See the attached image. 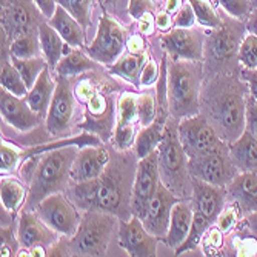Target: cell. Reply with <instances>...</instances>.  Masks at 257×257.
I'll use <instances>...</instances> for the list:
<instances>
[{"label": "cell", "mask_w": 257, "mask_h": 257, "mask_svg": "<svg viewBox=\"0 0 257 257\" xmlns=\"http://www.w3.org/2000/svg\"><path fill=\"white\" fill-rule=\"evenodd\" d=\"M11 60L13 65L17 68V71L20 73V76L23 77V80H25L28 89L33 88V85L36 83L43 69L48 68V62H46L45 57L40 56L33 59H11Z\"/></svg>", "instance_id": "1f68e13d"}, {"label": "cell", "mask_w": 257, "mask_h": 257, "mask_svg": "<svg viewBox=\"0 0 257 257\" xmlns=\"http://www.w3.org/2000/svg\"><path fill=\"white\" fill-rule=\"evenodd\" d=\"M119 242L133 257H153L157 254V237L145 228L142 219L136 216L120 222Z\"/></svg>", "instance_id": "5bb4252c"}, {"label": "cell", "mask_w": 257, "mask_h": 257, "mask_svg": "<svg viewBox=\"0 0 257 257\" xmlns=\"http://www.w3.org/2000/svg\"><path fill=\"white\" fill-rule=\"evenodd\" d=\"M128 13L133 19H140L147 13H153V2L151 0H130Z\"/></svg>", "instance_id": "f6af8a7d"}, {"label": "cell", "mask_w": 257, "mask_h": 257, "mask_svg": "<svg viewBox=\"0 0 257 257\" xmlns=\"http://www.w3.org/2000/svg\"><path fill=\"white\" fill-rule=\"evenodd\" d=\"M159 173L162 183L171 190L177 197H188L193 188L191 174L188 170V156L185 154L179 134L173 123L165 125V139L157 148Z\"/></svg>", "instance_id": "277c9868"}, {"label": "cell", "mask_w": 257, "mask_h": 257, "mask_svg": "<svg viewBox=\"0 0 257 257\" xmlns=\"http://www.w3.org/2000/svg\"><path fill=\"white\" fill-rule=\"evenodd\" d=\"M228 194L242 214H251L257 211V173L242 171L229 182Z\"/></svg>", "instance_id": "44dd1931"}, {"label": "cell", "mask_w": 257, "mask_h": 257, "mask_svg": "<svg viewBox=\"0 0 257 257\" xmlns=\"http://www.w3.org/2000/svg\"><path fill=\"white\" fill-rule=\"evenodd\" d=\"M126 46H128L130 53H133V54H142V51H144V40H142V37H140V36H133V37H130Z\"/></svg>", "instance_id": "f907efd6"}, {"label": "cell", "mask_w": 257, "mask_h": 257, "mask_svg": "<svg viewBox=\"0 0 257 257\" xmlns=\"http://www.w3.org/2000/svg\"><path fill=\"white\" fill-rule=\"evenodd\" d=\"M249 2H251L252 10H257V0H249Z\"/></svg>", "instance_id": "9f6ffc18"}, {"label": "cell", "mask_w": 257, "mask_h": 257, "mask_svg": "<svg viewBox=\"0 0 257 257\" xmlns=\"http://www.w3.org/2000/svg\"><path fill=\"white\" fill-rule=\"evenodd\" d=\"M156 25L159 30L162 31H167L171 28V25H174V20H171L170 14L168 13H160L157 17H156Z\"/></svg>", "instance_id": "816d5d0a"}, {"label": "cell", "mask_w": 257, "mask_h": 257, "mask_svg": "<svg viewBox=\"0 0 257 257\" xmlns=\"http://www.w3.org/2000/svg\"><path fill=\"white\" fill-rule=\"evenodd\" d=\"M177 202H179V197L171 190H168L163 183H159V188L148 206L147 216L142 219L145 228L153 236L160 237V239L167 236L171 211Z\"/></svg>", "instance_id": "9a60e30c"}, {"label": "cell", "mask_w": 257, "mask_h": 257, "mask_svg": "<svg viewBox=\"0 0 257 257\" xmlns=\"http://www.w3.org/2000/svg\"><path fill=\"white\" fill-rule=\"evenodd\" d=\"M54 91H56V85H54V82H53V79L50 76V69L45 68L25 97H27L30 106L39 115L45 117V115L48 114L50 103H51L53 96H54Z\"/></svg>", "instance_id": "484cf974"}, {"label": "cell", "mask_w": 257, "mask_h": 257, "mask_svg": "<svg viewBox=\"0 0 257 257\" xmlns=\"http://www.w3.org/2000/svg\"><path fill=\"white\" fill-rule=\"evenodd\" d=\"M211 82L205 92V117L219 137L229 145L245 131L246 97L239 80L219 76Z\"/></svg>", "instance_id": "6da1fadb"}, {"label": "cell", "mask_w": 257, "mask_h": 257, "mask_svg": "<svg viewBox=\"0 0 257 257\" xmlns=\"http://www.w3.org/2000/svg\"><path fill=\"white\" fill-rule=\"evenodd\" d=\"M216 2L228 16L239 20H245L252 11L249 0H216Z\"/></svg>", "instance_id": "ab89813d"}, {"label": "cell", "mask_w": 257, "mask_h": 257, "mask_svg": "<svg viewBox=\"0 0 257 257\" xmlns=\"http://www.w3.org/2000/svg\"><path fill=\"white\" fill-rule=\"evenodd\" d=\"M19 153L8 145L7 142H2V147H0V168H2V173H8L11 170H14V167L19 162Z\"/></svg>", "instance_id": "b9f144b4"}, {"label": "cell", "mask_w": 257, "mask_h": 257, "mask_svg": "<svg viewBox=\"0 0 257 257\" xmlns=\"http://www.w3.org/2000/svg\"><path fill=\"white\" fill-rule=\"evenodd\" d=\"M154 23H156V20L153 17V13H147L144 17L139 19V30H140V33L151 34L153 28H154Z\"/></svg>", "instance_id": "681fc988"}, {"label": "cell", "mask_w": 257, "mask_h": 257, "mask_svg": "<svg viewBox=\"0 0 257 257\" xmlns=\"http://www.w3.org/2000/svg\"><path fill=\"white\" fill-rule=\"evenodd\" d=\"M186 2L193 7L196 19L200 25L206 28H213V30L222 25V19L209 0H186Z\"/></svg>", "instance_id": "836d02e7"}, {"label": "cell", "mask_w": 257, "mask_h": 257, "mask_svg": "<svg viewBox=\"0 0 257 257\" xmlns=\"http://www.w3.org/2000/svg\"><path fill=\"white\" fill-rule=\"evenodd\" d=\"M159 153L156 150L139 162L131 193L133 216L139 219H144L147 216L148 206L159 188Z\"/></svg>", "instance_id": "9c48e42d"}, {"label": "cell", "mask_w": 257, "mask_h": 257, "mask_svg": "<svg viewBox=\"0 0 257 257\" xmlns=\"http://www.w3.org/2000/svg\"><path fill=\"white\" fill-rule=\"evenodd\" d=\"M37 33H39L42 51H43L46 62H48V66L56 68L57 63L60 62L62 56L69 53L68 48L65 46L66 42L60 37V34L50 25L48 22H42Z\"/></svg>", "instance_id": "4316f807"}, {"label": "cell", "mask_w": 257, "mask_h": 257, "mask_svg": "<svg viewBox=\"0 0 257 257\" xmlns=\"http://www.w3.org/2000/svg\"><path fill=\"white\" fill-rule=\"evenodd\" d=\"M144 65H145V56L144 54L130 53L128 56H123L122 59H119L117 63H114L111 71L114 74H117V76L130 80L131 83L137 85V83H140L139 74L142 73Z\"/></svg>", "instance_id": "f546056e"}, {"label": "cell", "mask_w": 257, "mask_h": 257, "mask_svg": "<svg viewBox=\"0 0 257 257\" xmlns=\"http://www.w3.org/2000/svg\"><path fill=\"white\" fill-rule=\"evenodd\" d=\"M125 40V30L108 14H103L99 22L96 37L88 46V56L99 63H111L122 54Z\"/></svg>", "instance_id": "7c38bea8"}, {"label": "cell", "mask_w": 257, "mask_h": 257, "mask_svg": "<svg viewBox=\"0 0 257 257\" xmlns=\"http://www.w3.org/2000/svg\"><path fill=\"white\" fill-rule=\"evenodd\" d=\"M202 71L193 60H174L168 69L167 96L168 106L176 119H185L199 114Z\"/></svg>", "instance_id": "3957f363"}, {"label": "cell", "mask_w": 257, "mask_h": 257, "mask_svg": "<svg viewBox=\"0 0 257 257\" xmlns=\"http://www.w3.org/2000/svg\"><path fill=\"white\" fill-rule=\"evenodd\" d=\"M17 237L22 246L33 249L36 246H46L54 242L56 231L51 229L37 214L23 211L19 220Z\"/></svg>", "instance_id": "ffe728a7"}, {"label": "cell", "mask_w": 257, "mask_h": 257, "mask_svg": "<svg viewBox=\"0 0 257 257\" xmlns=\"http://www.w3.org/2000/svg\"><path fill=\"white\" fill-rule=\"evenodd\" d=\"M0 111L5 122L20 131H28L39 125L42 115H39L28 103L27 97H19L2 88L0 92Z\"/></svg>", "instance_id": "e0dca14e"}, {"label": "cell", "mask_w": 257, "mask_h": 257, "mask_svg": "<svg viewBox=\"0 0 257 257\" xmlns=\"http://www.w3.org/2000/svg\"><path fill=\"white\" fill-rule=\"evenodd\" d=\"M36 213L51 229L65 236H74L80 223L74 205L60 193L43 199L37 205Z\"/></svg>", "instance_id": "8fae6325"}, {"label": "cell", "mask_w": 257, "mask_h": 257, "mask_svg": "<svg viewBox=\"0 0 257 257\" xmlns=\"http://www.w3.org/2000/svg\"><path fill=\"white\" fill-rule=\"evenodd\" d=\"M40 40L37 34H25L16 37L10 45L11 59H33L40 56Z\"/></svg>", "instance_id": "4dcf8cb0"}, {"label": "cell", "mask_w": 257, "mask_h": 257, "mask_svg": "<svg viewBox=\"0 0 257 257\" xmlns=\"http://www.w3.org/2000/svg\"><path fill=\"white\" fill-rule=\"evenodd\" d=\"M239 206L234 203L228 208H225L223 211L219 214L217 217V225H219V229L223 231V232H229L232 228L236 226L237 223V216H239Z\"/></svg>", "instance_id": "60d3db41"}, {"label": "cell", "mask_w": 257, "mask_h": 257, "mask_svg": "<svg viewBox=\"0 0 257 257\" xmlns=\"http://www.w3.org/2000/svg\"><path fill=\"white\" fill-rule=\"evenodd\" d=\"M108 153L100 147H86L80 150L71 167V180L76 183L100 177L108 165Z\"/></svg>", "instance_id": "d6986e66"}, {"label": "cell", "mask_w": 257, "mask_h": 257, "mask_svg": "<svg viewBox=\"0 0 257 257\" xmlns=\"http://www.w3.org/2000/svg\"><path fill=\"white\" fill-rule=\"evenodd\" d=\"M245 28H246L248 34L257 36V10H252L249 13V16L245 19Z\"/></svg>", "instance_id": "f5cc1de1"}, {"label": "cell", "mask_w": 257, "mask_h": 257, "mask_svg": "<svg viewBox=\"0 0 257 257\" xmlns=\"http://www.w3.org/2000/svg\"><path fill=\"white\" fill-rule=\"evenodd\" d=\"M157 114V106L154 102V97L148 92H144L142 96L137 97V119L144 128L150 126L154 122V117Z\"/></svg>", "instance_id": "74e56055"}, {"label": "cell", "mask_w": 257, "mask_h": 257, "mask_svg": "<svg viewBox=\"0 0 257 257\" xmlns=\"http://www.w3.org/2000/svg\"><path fill=\"white\" fill-rule=\"evenodd\" d=\"M97 63L99 62L85 56L80 50H74V51L66 53V56L60 59L56 69L59 76L68 77V76L80 74L83 71H88V69H97Z\"/></svg>", "instance_id": "f1b7e54d"}, {"label": "cell", "mask_w": 257, "mask_h": 257, "mask_svg": "<svg viewBox=\"0 0 257 257\" xmlns=\"http://www.w3.org/2000/svg\"><path fill=\"white\" fill-rule=\"evenodd\" d=\"M159 77V69L156 66V63L153 60H148L144 68H142V73H140V85L148 86L153 85Z\"/></svg>", "instance_id": "bcb514c9"}, {"label": "cell", "mask_w": 257, "mask_h": 257, "mask_svg": "<svg viewBox=\"0 0 257 257\" xmlns=\"http://www.w3.org/2000/svg\"><path fill=\"white\" fill-rule=\"evenodd\" d=\"M165 139V125L153 122L150 126H145L136 137V156L137 159H144L154 153Z\"/></svg>", "instance_id": "83f0119b"}, {"label": "cell", "mask_w": 257, "mask_h": 257, "mask_svg": "<svg viewBox=\"0 0 257 257\" xmlns=\"http://www.w3.org/2000/svg\"><path fill=\"white\" fill-rule=\"evenodd\" d=\"M188 170L191 177L222 186V188L228 186L229 182L237 176V167L232 162L226 145L213 153L188 159Z\"/></svg>", "instance_id": "ba28073f"}, {"label": "cell", "mask_w": 257, "mask_h": 257, "mask_svg": "<svg viewBox=\"0 0 257 257\" xmlns=\"http://www.w3.org/2000/svg\"><path fill=\"white\" fill-rule=\"evenodd\" d=\"M111 2H114V4H115V2H117V0H111Z\"/></svg>", "instance_id": "6f0895ef"}, {"label": "cell", "mask_w": 257, "mask_h": 257, "mask_svg": "<svg viewBox=\"0 0 257 257\" xmlns=\"http://www.w3.org/2000/svg\"><path fill=\"white\" fill-rule=\"evenodd\" d=\"M193 203L188 202H177L171 211V219H170V226L168 232L165 236V242L168 246L177 249L188 237L191 225H193Z\"/></svg>", "instance_id": "7402d4cb"}, {"label": "cell", "mask_w": 257, "mask_h": 257, "mask_svg": "<svg viewBox=\"0 0 257 257\" xmlns=\"http://www.w3.org/2000/svg\"><path fill=\"white\" fill-rule=\"evenodd\" d=\"M73 92L65 76H60L56 83V91L46 114V128L53 136H62L66 133L73 117Z\"/></svg>", "instance_id": "2e32d148"}, {"label": "cell", "mask_w": 257, "mask_h": 257, "mask_svg": "<svg viewBox=\"0 0 257 257\" xmlns=\"http://www.w3.org/2000/svg\"><path fill=\"white\" fill-rule=\"evenodd\" d=\"M40 10L34 0H2V31L13 40L25 34H37Z\"/></svg>", "instance_id": "30bf717a"}, {"label": "cell", "mask_w": 257, "mask_h": 257, "mask_svg": "<svg viewBox=\"0 0 257 257\" xmlns=\"http://www.w3.org/2000/svg\"><path fill=\"white\" fill-rule=\"evenodd\" d=\"M77 156L74 145H66L50 151L40 162L31 177V186L27 199L30 209L54 193H60L66 188L68 180L71 179V167Z\"/></svg>", "instance_id": "7a4b0ae2"}, {"label": "cell", "mask_w": 257, "mask_h": 257, "mask_svg": "<svg viewBox=\"0 0 257 257\" xmlns=\"http://www.w3.org/2000/svg\"><path fill=\"white\" fill-rule=\"evenodd\" d=\"M237 62L246 69L257 68V36L246 34L243 37L237 51Z\"/></svg>", "instance_id": "8d00e7d4"}, {"label": "cell", "mask_w": 257, "mask_h": 257, "mask_svg": "<svg viewBox=\"0 0 257 257\" xmlns=\"http://www.w3.org/2000/svg\"><path fill=\"white\" fill-rule=\"evenodd\" d=\"M119 106H120V111H119L117 126L134 125V120L137 119V97L133 94H123Z\"/></svg>", "instance_id": "f35d334b"}, {"label": "cell", "mask_w": 257, "mask_h": 257, "mask_svg": "<svg viewBox=\"0 0 257 257\" xmlns=\"http://www.w3.org/2000/svg\"><path fill=\"white\" fill-rule=\"evenodd\" d=\"M182 0H167V13L168 14H176L182 8Z\"/></svg>", "instance_id": "11a10c76"}, {"label": "cell", "mask_w": 257, "mask_h": 257, "mask_svg": "<svg viewBox=\"0 0 257 257\" xmlns=\"http://www.w3.org/2000/svg\"><path fill=\"white\" fill-rule=\"evenodd\" d=\"M245 31V23L239 19L229 16L222 20V25L205 37V53L208 60L217 66H226L232 59H237Z\"/></svg>", "instance_id": "52a82bcc"}, {"label": "cell", "mask_w": 257, "mask_h": 257, "mask_svg": "<svg viewBox=\"0 0 257 257\" xmlns=\"http://www.w3.org/2000/svg\"><path fill=\"white\" fill-rule=\"evenodd\" d=\"M162 46L174 60L199 62L205 53V36L191 28H174L162 36Z\"/></svg>", "instance_id": "4fadbf2b"}, {"label": "cell", "mask_w": 257, "mask_h": 257, "mask_svg": "<svg viewBox=\"0 0 257 257\" xmlns=\"http://www.w3.org/2000/svg\"><path fill=\"white\" fill-rule=\"evenodd\" d=\"M242 77L248 83L249 96L257 100V68H254V69H246L245 68L243 71H242Z\"/></svg>", "instance_id": "7dc6e473"}, {"label": "cell", "mask_w": 257, "mask_h": 257, "mask_svg": "<svg viewBox=\"0 0 257 257\" xmlns=\"http://www.w3.org/2000/svg\"><path fill=\"white\" fill-rule=\"evenodd\" d=\"M197 22L194 10L190 4L182 5V8L174 16V27L176 28H193V25Z\"/></svg>", "instance_id": "7bdbcfd3"}, {"label": "cell", "mask_w": 257, "mask_h": 257, "mask_svg": "<svg viewBox=\"0 0 257 257\" xmlns=\"http://www.w3.org/2000/svg\"><path fill=\"white\" fill-rule=\"evenodd\" d=\"M115 219L102 209H89L69 240V252L74 255H103L114 231Z\"/></svg>", "instance_id": "5b68a950"}, {"label": "cell", "mask_w": 257, "mask_h": 257, "mask_svg": "<svg viewBox=\"0 0 257 257\" xmlns=\"http://www.w3.org/2000/svg\"><path fill=\"white\" fill-rule=\"evenodd\" d=\"M243 223L248 226V229L251 231V234L257 239V211L248 214L243 220Z\"/></svg>", "instance_id": "db71d44e"}, {"label": "cell", "mask_w": 257, "mask_h": 257, "mask_svg": "<svg viewBox=\"0 0 257 257\" xmlns=\"http://www.w3.org/2000/svg\"><path fill=\"white\" fill-rule=\"evenodd\" d=\"M48 23L60 34L66 45L73 46V48H80L83 45L85 28L63 7L57 5L56 13L51 19H48Z\"/></svg>", "instance_id": "cb8c5ba5"}, {"label": "cell", "mask_w": 257, "mask_h": 257, "mask_svg": "<svg viewBox=\"0 0 257 257\" xmlns=\"http://www.w3.org/2000/svg\"><path fill=\"white\" fill-rule=\"evenodd\" d=\"M34 4L45 19H51L57 8V0H34Z\"/></svg>", "instance_id": "c3c4849f"}, {"label": "cell", "mask_w": 257, "mask_h": 257, "mask_svg": "<svg viewBox=\"0 0 257 257\" xmlns=\"http://www.w3.org/2000/svg\"><path fill=\"white\" fill-rule=\"evenodd\" d=\"M245 130L257 139V100L251 96L246 97Z\"/></svg>", "instance_id": "ee69618b"}, {"label": "cell", "mask_w": 257, "mask_h": 257, "mask_svg": "<svg viewBox=\"0 0 257 257\" xmlns=\"http://www.w3.org/2000/svg\"><path fill=\"white\" fill-rule=\"evenodd\" d=\"M0 80H2V88L10 91L11 94L19 97H25L28 94V86L13 63L8 62L2 63V76H0Z\"/></svg>", "instance_id": "d6a6232c"}, {"label": "cell", "mask_w": 257, "mask_h": 257, "mask_svg": "<svg viewBox=\"0 0 257 257\" xmlns=\"http://www.w3.org/2000/svg\"><path fill=\"white\" fill-rule=\"evenodd\" d=\"M177 134L188 159L213 153L225 147V142L203 114H194L182 119L177 125Z\"/></svg>", "instance_id": "8992f818"}, {"label": "cell", "mask_w": 257, "mask_h": 257, "mask_svg": "<svg viewBox=\"0 0 257 257\" xmlns=\"http://www.w3.org/2000/svg\"><path fill=\"white\" fill-rule=\"evenodd\" d=\"M122 190L117 177H114L112 173L102 174L97 177V188L94 197V208L92 209H102V211L115 213L120 208L122 203Z\"/></svg>", "instance_id": "603a6c76"}, {"label": "cell", "mask_w": 257, "mask_h": 257, "mask_svg": "<svg viewBox=\"0 0 257 257\" xmlns=\"http://www.w3.org/2000/svg\"><path fill=\"white\" fill-rule=\"evenodd\" d=\"M228 150L237 170L257 171V139L251 133L245 130L236 142L228 145Z\"/></svg>", "instance_id": "d4e9b609"}, {"label": "cell", "mask_w": 257, "mask_h": 257, "mask_svg": "<svg viewBox=\"0 0 257 257\" xmlns=\"http://www.w3.org/2000/svg\"><path fill=\"white\" fill-rule=\"evenodd\" d=\"M0 193H2L0 194L2 196V205L10 211H16L25 199V190L16 179H2Z\"/></svg>", "instance_id": "e575fe53"}, {"label": "cell", "mask_w": 257, "mask_h": 257, "mask_svg": "<svg viewBox=\"0 0 257 257\" xmlns=\"http://www.w3.org/2000/svg\"><path fill=\"white\" fill-rule=\"evenodd\" d=\"M193 182V209L206 217L209 222H216L223 211L225 194L222 186L206 183L200 179L191 177Z\"/></svg>", "instance_id": "ac0fdd59"}, {"label": "cell", "mask_w": 257, "mask_h": 257, "mask_svg": "<svg viewBox=\"0 0 257 257\" xmlns=\"http://www.w3.org/2000/svg\"><path fill=\"white\" fill-rule=\"evenodd\" d=\"M57 5L63 7L83 28L89 25L92 0H57Z\"/></svg>", "instance_id": "d590c367"}]
</instances>
